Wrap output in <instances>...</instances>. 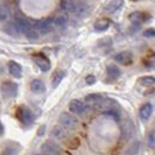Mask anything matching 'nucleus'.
Wrapping results in <instances>:
<instances>
[{"label":"nucleus","instance_id":"obj_20","mask_svg":"<svg viewBox=\"0 0 155 155\" xmlns=\"http://www.w3.org/2000/svg\"><path fill=\"white\" fill-rule=\"evenodd\" d=\"M110 25H111V21H110L109 19H99V20H97L96 22H94V29L96 31H105V29H107L110 27Z\"/></svg>","mask_w":155,"mask_h":155},{"label":"nucleus","instance_id":"obj_23","mask_svg":"<svg viewBox=\"0 0 155 155\" xmlns=\"http://www.w3.org/2000/svg\"><path fill=\"white\" fill-rule=\"evenodd\" d=\"M139 83L143 86H155V77L146 76V77L140 78Z\"/></svg>","mask_w":155,"mask_h":155},{"label":"nucleus","instance_id":"obj_3","mask_svg":"<svg viewBox=\"0 0 155 155\" xmlns=\"http://www.w3.org/2000/svg\"><path fill=\"white\" fill-rule=\"evenodd\" d=\"M16 117L19 118V120L25 125H31L35 120V116L31 110L26 106H20L16 111Z\"/></svg>","mask_w":155,"mask_h":155},{"label":"nucleus","instance_id":"obj_25","mask_svg":"<svg viewBox=\"0 0 155 155\" xmlns=\"http://www.w3.org/2000/svg\"><path fill=\"white\" fill-rule=\"evenodd\" d=\"M54 22H55V26H57V27H64L68 23V18L64 15L57 16L56 19H54Z\"/></svg>","mask_w":155,"mask_h":155},{"label":"nucleus","instance_id":"obj_8","mask_svg":"<svg viewBox=\"0 0 155 155\" xmlns=\"http://www.w3.org/2000/svg\"><path fill=\"white\" fill-rule=\"evenodd\" d=\"M114 61L121 65H130L133 62V54L131 51H121L114 56Z\"/></svg>","mask_w":155,"mask_h":155},{"label":"nucleus","instance_id":"obj_16","mask_svg":"<svg viewBox=\"0 0 155 155\" xmlns=\"http://www.w3.org/2000/svg\"><path fill=\"white\" fill-rule=\"evenodd\" d=\"M4 31H5L6 34L12 35V36H15V35H18V34L20 33L15 21H7V23L4 26Z\"/></svg>","mask_w":155,"mask_h":155},{"label":"nucleus","instance_id":"obj_6","mask_svg":"<svg viewBox=\"0 0 155 155\" xmlns=\"http://www.w3.org/2000/svg\"><path fill=\"white\" fill-rule=\"evenodd\" d=\"M55 26L54 19H42L35 23L36 31L41 34H48L53 31V27Z\"/></svg>","mask_w":155,"mask_h":155},{"label":"nucleus","instance_id":"obj_15","mask_svg":"<svg viewBox=\"0 0 155 155\" xmlns=\"http://www.w3.org/2000/svg\"><path fill=\"white\" fill-rule=\"evenodd\" d=\"M104 98H105V97L99 94V93H90V94H87L85 97V101H86V103H89L90 105H93V106L97 107L101 101H103Z\"/></svg>","mask_w":155,"mask_h":155},{"label":"nucleus","instance_id":"obj_31","mask_svg":"<svg viewBox=\"0 0 155 155\" xmlns=\"http://www.w3.org/2000/svg\"><path fill=\"white\" fill-rule=\"evenodd\" d=\"M0 128H1V137L4 135V132H5V128H4V124L0 125Z\"/></svg>","mask_w":155,"mask_h":155},{"label":"nucleus","instance_id":"obj_5","mask_svg":"<svg viewBox=\"0 0 155 155\" xmlns=\"http://www.w3.org/2000/svg\"><path fill=\"white\" fill-rule=\"evenodd\" d=\"M69 109L74 114H78V116H85L89 112V107L78 99H72L70 101Z\"/></svg>","mask_w":155,"mask_h":155},{"label":"nucleus","instance_id":"obj_9","mask_svg":"<svg viewBox=\"0 0 155 155\" xmlns=\"http://www.w3.org/2000/svg\"><path fill=\"white\" fill-rule=\"evenodd\" d=\"M33 60H34V62L36 63V65L39 67L40 69L42 70V71H48V70L50 69V61L47 58L45 55H41V54H38L35 55L34 57H33Z\"/></svg>","mask_w":155,"mask_h":155},{"label":"nucleus","instance_id":"obj_28","mask_svg":"<svg viewBox=\"0 0 155 155\" xmlns=\"http://www.w3.org/2000/svg\"><path fill=\"white\" fill-rule=\"evenodd\" d=\"M124 130H125V131H127V133L125 134L127 138H128V137H132V134H133V126H132V125H128V121H127V124L125 125Z\"/></svg>","mask_w":155,"mask_h":155},{"label":"nucleus","instance_id":"obj_12","mask_svg":"<svg viewBox=\"0 0 155 155\" xmlns=\"http://www.w3.org/2000/svg\"><path fill=\"white\" fill-rule=\"evenodd\" d=\"M8 70L9 74L15 78H20L22 76V68L19 63L14 62V61H9L8 62Z\"/></svg>","mask_w":155,"mask_h":155},{"label":"nucleus","instance_id":"obj_21","mask_svg":"<svg viewBox=\"0 0 155 155\" xmlns=\"http://www.w3.org/2000/svg\"><path fill=\"white\" fill-rule=\"evenodd\" d=\"M123 4H124V0H111L107 7H106V11L109 13H114L116 11H118L123 6Z\"/></svg>","mask_w":155,"mask_h":155},{"label":"nucleus","instance_id":"obj_14","mask_svg":"<svg viewBox=\"0 0 155 155\" xmlns=\"http://www.w3.org/2000/svg\"><path fill=\"white\" fill-rule=\"evenodd\" d=\"M31 90L33 93L40 94V93L46 92V86H45L42 81H40V79H33L31 82Z\"/></svg>","mask_w":155,"mask_h":155},{"label":"nucleus","instance_id":"obj_30","mask_svg":"<svg viewBox=\"0 0 155 155\" xmlns=\"http://www.w3.org/2000/svg\"><path fill=\"white\" fill-rule=\"evenodd\" d=\"M85 82H86V84H89V85H91V84H93V83L96 82V77H94L93 75H89V76H86Z\"/></svg>","mask_w":155,"mask_h":155},{"label":"nucleus","instance_id":"obj_1","mask_svg":"<svg viewBox=\"0 0 155 155\" xmlns=\"http://www.w3.org/2000/svg\"><path fill=\"white\" fill-rule=\"evenodd\" d=\"M14 21H15L20 33H23L28 39L36 40L39 38V31H36L35 26H33L31 23V21H28L26 18L16 15L15 18H14Z\"/></svg>","mask_w":155,"mask_h":155},{"label":"nucleus","instance_id":"obj_32","mask_svg":"<svg viewBox=\"0 0 155 155\" xmlns=\"http://www.w3.org/2000/svg\"><path fill=\"white\" fill-rule=\"evenodd\" d=\"M43 130H45V126H42V127L40 128V131H39V134H40V135L42 134V132H43Z\"/></svg>","mask_w":155,"mask_h":155},{"label":"nucleus","instance_id":"obj_7","mask_svg":"<svg viewBox=\"0 0 155 155\" xmlns=\"http://www.w3.org/2000/svg\"><path fill=\"white\" fill-rule=\"evenodd\" d=\"M41 152L45 155H60L61 147L53 141H46L41 146Z\"/></svg>","mask_w":155,"mask_h":155},{"label":"nucleus","instance_id":"obj_18","mask_svg":"<svg viewBox=\"0 0 155 155\" xmlns=\"http://www.w3.org/2000/svg\"><path fill=\"white\" fill-rule=\"evenodd\" d=\"M11 18V7L6 4H1L0 7V20L1 22H7Z\"/></svg>","mask_w":155,"mask_h":155},{"label":"nucleus","instance_id":"obj_19","mask_svg":"<svg viewBox=\"0 0 155 155\" xmlns=\"http://www.w3.org/2000/svg\"><path fill=\"white\" fill-rule=\"evenodd\" d=\"M140 147H141V142H140L139 140H135V141H133L132 143L130 145V147L125 150L124 155H137V154H139Z\"/></svg>","mask_w":155,"mask_h":155},{"label":"nucleus","instance_id":"obj_27","mask_svg":"<svg viewBox=\"0 0 155 155\" xmlns=\"http://www.w3.org/2000/svg\"><path fill=\"white\" fill-rule=\"evenodd\" d=\"M16 154H18L16 147H12L11 145H7L6 148L4 149V152H2V155H16Z\"/></svg>","mask_w":155,"mask_h":155},{"label":"nucleus","instance_id":"obj_22","mask_svg":"<svg viewBox=\"0 0 155 155\" xmlns=\"http://www.w3.org/2000/svg\"><path fill=\"white\" fill-rule=\"evenodd\" d=\"M107 75L112 79H117L120 76V70L114 64H110V65H107Z\"/></svg>","mask_w":155,"mask_h":155},{"label":"nucleus","instance_id":"obj_29","mask_svg":"<svg viewBox=\"0 0 155 155\" xmlns=\"http://www.w3.org/2000/svg\"><path fill=\"white\" fill-rule=\"evenodd\" d=\"M143 36L146 38H155V29L154 28H149L143 31Z\"/></svg>","mask_w":155,"mask_h":155},{"label":"nucleus","instance_id":"obj_4","mask_svg":"<svg viewBox=\"0 0 155 155\" xmlns=\"http://www.w3.org/2000/svg\"><path fill=\"white\" fill-rule=\"evenodd\" d=\"M60 124L62 125L63 127L68 128V130H74L78 124V120L76 117H74L70 113H67V112H63L60 116Z\"/></svg>","mask_w":155,"mask_h":155},{"label":"nucleus","instance_id":"obj_13","mask_svg":"<svg viewBox=\"0 0 155 155\" xmlns=\"http://www.w3.org/2000/svg\"><path fill=\"white\" fill-rule=\"evenodd\" d=\"M152 113H153V105L147 103V104L142 105V107L140 109L139 116H140V118H141V120L146 121V120H148V119L150 118Z\"/></svg>","mask_w":155,"mask_h":155},{"label":"nucleus","instance_id":"obj_11","mask_svg":"<svg viewBox=\"0 0 155 155\" xmlns=\"http://www.w3.org/2000/svg\"><path fill=\"white\" fill-rule=\"evenodd\" d=\"M128 19L131 20V22H132L133 25L139 26V25H141V23H143L147 21L148 15L147 14H145V13H142V12H133V13L130 14Z\"/></svg>","mask_w":155,"mask_h":155},{"label":"nucleus","instance_id":"obj_26","mask_svg":"<svg viewBox=\"0 0 155 155\" xmlns=\"http://www.w3.org/2000/svg\"><path fill=\"white\" fill-rule=\"evenodd\" d=\"M147 143L152 149H155V131H150L148 133Z\"/></svg>","mask_w":155,"mask_h":155},{"label":"nucleus","instance_id":"obj_33","mask_svg":"<svg viewBox=\"0 0 155 155\" xmlns=\"http://www.w3.org/2000/svg\"><path fill=\"white\" fill-rule=\"evenodd\" d=\"M35 155H45V154H43V153H42V154H35Z\"/></svg>","mask_w":155,"mask_h":155},{"label":"nucleus","instance_id":"obj_17","mask_svg":"<svg viewBox=\"0 0 155 155\" xmlns=\"http://www.w3.org/2000/svg\"><path fill=\"white\" fill-rule=\"evenodd\" d=\"M64 128L65 127H63V126H55L50 132L51 138H54L56 140H63L67 135V132L64 131Z\"/></svg>","mask_w":155,"mask_h":155},{"label":"nucleus","instance_id":"obj_2","mask_svg":"<svg viewBox=\"0 0 155 155\" xmlns=\"http://www.w3.org/2000/svg\"><path fill=\"white\" fill-rule=\"evenodd\" d=\"M61 7L76 15H82L85 11L84 6L75 0H61Z\"/></svg>","mask_w":155,"mask_h":155},{"label":"nucleus","instance_id":"obj_10","mask_svg":"<svg viewBox=\"0 0 155 155\" xmlns=\"http://www.w3.org/2000/svg\"><path fill=\"white\" fill-rule=\"evenodd\" d=\"M2 92L9 98H14L18 93V85L12 82H5L2 84Z\"/></svg>","mask_w":155,"mask_h":155},{"label":"nucleus","instance_id":"obj_24","mask_svg":"<svg viewBox=\"0 0 155 155\" xmlns=\"http://www.w3.org/2000/svg\"><path fill=\"white\" fill-rule=\"evenodd\" d=\"M64 78V72L63 71H57L56 74L54 75V77H53V82H51V85L53 87H56V86H58V84L62 82V79Z\"/></svg>","mask_w":155,"mask_h":155}]
</instances>
